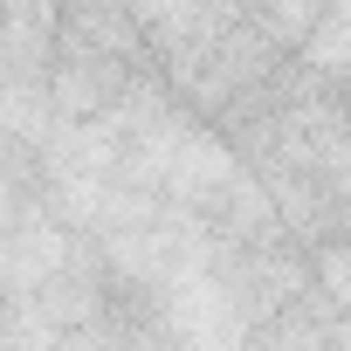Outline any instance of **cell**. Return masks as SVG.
<instances>
[{
    "mask_svg": "<svg viewBox=\"0 0 351 351\" xmlns=\"http://www.w3.org/2000/svg\"><path fill=\"white\" fill-rule=\"evenodd\" d=\"M49 8H62V0H49Z\"/></svg>",
    "mask_w": 351,
    "mask_h": 351,
    "instance_id": "1",
    "label": "cell"
}]
</instances>
